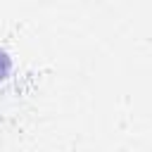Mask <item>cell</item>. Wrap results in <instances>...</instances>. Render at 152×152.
Segmentation results:
<instances>
[{
	"mask_svg": "<svg viewBox=\"0 0 152 152\" xmlns=\"http://www.w3.org/2000/svg\"><path fill=\"white\" fill-rule=\"evenodd\" d=\"M12 74V57L0 48V81H5Z\"/></svg>",
	"mask_w": 152,
	"mask_h": 152,
	"instance_id": "cell-1",
	"label": "cell"
}]
</instances>
